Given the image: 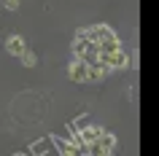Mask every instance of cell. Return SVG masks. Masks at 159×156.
I'll return each instance as SVG.
<instances>
[{"mask_svg": "<svg viewBox=\"0 0 159 156\" xmlns=\"http://www.w3.org/2000/svg\"><path fill=\"white\" fill-rule=\"evenodd\" d=\"M113 148H116V135L102 132L94 143H89V151H86V154H92V156H111Z\"/></svg>", "mask_w": 159, "mask_h": 156, "instance_id": "cell-1", "label": "cell"}, {"mask_svg": "<svg viewBox=\"0 0 159 156\" xmlns=\"http://www.w3.org/2000/svg\"><path fill=\"white\" fill-rule=\"evenodd\" d=\"M100 62L108 67L111 73H119V70L129 67V54L124 49H116V51H111V54H105V57H100Z\"/></svg>", "mask_w": 159, "mask_h": 156, "instance_id": "cell-2", "label": "cell"}, {"mask_svg": "<svg viewBox=\"0 0 159 156\" xmlns=\"http://www.w3.org/2000/svg\"><path fill=\"white\" fill-rule=\"evenodd\" d=\"M67 78L75 81V83H86V81H89V62H86V59H75L73 57L70 67H67Z\"/></svg>", "mask_w": 159, "mask_h": 156, "instance_id": "cell-3", "label": "cell"}, {"mask_svg": "<svg viewBox=\"0 0 159 156\" xmlns=\"http://www.w3.org/2000/svg\"><path fill=\"white\" fill-rule=\"evenodd\" d=\"M86 35L92 38L94 43H102V41H111V38H116V33L111 30L108 25H94V27H86Z\"/></svg>", "mask_w": 159, "mask_h": 156, "instance_id": "cell-4", "label": "cell"}, {"mask_svg": "<svg viewBox=\"0 0 159 156\" xmlns=\"http://www.w3.org/2000/svg\"><path fill=\"white\" fill-rule=\"evenodd\" d=\"M6 51H8L11 57H22V51H25V38H22V35H11L8 41H6Z\"/></svg>", "mask_w": 159, "mask_h": 156, "instance_id": "cell-5", "label": "cell"}, {"mask_svg": "<svg viewBox=\"0 0 159 156\" xmlns=\"http://www.w3.org/2000/svg\"><path fill=\"white\" fill-rule=\"evenodd\" d=\"M102 132H105L102 127H84V129L78 132V135H81V140H84V143H94V140L100 137Z\"/></svg>", "mask_w": 159, "mask_h": 156, "instance_id": "cell-6", "label": "cell"}, {"mask_svg": "<svg viewBox=\"0 0 159 156\" xmlns=\"http://www.w3.org/2000/svg\"><path fill=\"white\" fill-rule=\"evenodd\" d=\"M19 59H22V65H25V67H35V65H38V54L30 51V49L22 51V57H19Z\"/></svg>", "mask_w": 159, "mask_h": 156, "instance_id": "cell-7", "label": "cell"}, {"mask_svg": "<svg viewBox=\"0 0 159 156\" xmlns=\"http://www.w3.org/2000/svg\"><path fill=\"white\" fill-rule=\"evenodd\" d=\"M57 148L62 151V154H67V156H81V148L73 145V143H59L57 140Z\"/></svg>", "mask_w": 159, "mask_h": 156, "instance_id": "cell-8", "label": "cell"}, {"mask_svg": "<svg viewBox=\"0 0 159 156\" xmlns=\"http://www.w3.org/2000/svg\"><path fill=\"white\" fill-rule=\"evenodd\" d=\"M3 6H6V11H16L19 8V0H3Z\"/></svg>", "mask_w": 159, "mask_h": 156, "instance_id": "cell-9", "label": "cell"}, {"mask_svg": "<svg viewBox=\"0 0 159 156\" xmlns=\"http://www.w3.org/2000/svg\"><path fill=\"white\" fill-rule=\"evenodd\" d=\"M46 148H49V145H46V143H35V145H33V151H35V154H43Z\"/></svg>", "mask_w": 159, "mask_h": 156, "instance_id": "cell-10", "label": "cell"}]
</instances>
